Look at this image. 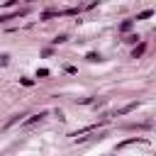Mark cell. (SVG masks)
<instances>
[{"mask_svg": "<svg viewBox=\"0 0 156 156\" xmlns=\"http://www.w3.org/2000/svg\"><path fill=\"white\" fill-rule=\"evenodd\" d=\"M146 139L144 136H132V139H124V141H119L117 144V149H124V146H129V144H144Z\"/></svg>", "mask_w": 156, "mask_h": 156, "instance_id": "cell-1", "label": "cell"}, {"mask_svg": "<svg viewBox=\"0 0 156 156\" xmlns=\"http://www.w3.org/2000/svg\"><path fill=\"white\" fill-rule=\"evenodd\" d=\"M44 117H46V112H37V115H32V117H29V119L24 122V127H32V124H37V122H41Z\"/></svg>", "mask_w": 156, "mask_h": 156, "instance_id": "cell-2", "label": "cell"}, {"mask_svg": "<svg viewBox=\"0 0 156 156\" xmlns=\"http://www.w3.org/2000/svg\"><path fill=\"white\" fill-rule=\"evenodd\" d=\"M132 27H134V20H124V22L119 24V32H129Z\"/></svg>", "mask_w": 156, "mask_h": 156, "instance_id": "cell-3", "label": "cell"}, {"mask_svg": "<svg viewBox=\"0 0 156 156\" xmlns=\"http://www.w3.org/2000/svg\"><path fill=\"white\" fill-rule=\"evenodd\" d=\"M144 51H146V44H139V46H136V49L132 51V56H134V58H139V56H141Z\"/></svg>", "mask_w": 156, "mask_h": 156, "instance_id": "cell-4", "label": "cell"}, {"mask_svg": "<svg viewBox=\"0 0 156 156\" xmlns=\"http://www.w3.org/2000/svg\"><path fill=\"white\" fill-rule=\"evenodd\" d=\"M134 107H136V102H129V105H124V107L119 110V115H127V112H132Z\"/></svg>", "mask_w": 156, "mask_h": 156, "instance_id": "cell-5", "label": "cell"}, {"mask_svg": "<svg viewBox=\"0 0 156 156\" xmlns=\"http://www.w3.org/2000/svg\"><path fill=\"white\" fill-rule=\"evenodd\" d=\"M151 15H154V10H144V12L136 15V20H146V17H151Z\"/></svg>", "mask_w": 156, "mask_h": 156, "instance_id": "cell-6", "label": "cell"}, {"mask_svg": "<svg viewBox=\"0 0 156 156\" xmlns=\"http://www.w3.org/2000/svg\"><path fill=\"white\" fill-rule=\"evenodd\" d=\"M85 58H88V61H93V63H95V61H100V54H95V51H90V54H88V56H85Z\"/></svg>", "mask_w": 156, "mask_h": 156, "instance_id": "cell-7", "label": "cell"}, {"mask_svg": "<svg viewBox=\"0 0 156 156\" xmlns=\"http://www.w3.org/2000/svg\"><path fill=\"white\" fill-rule=\"evenodd\" d=\"M20 83H22V85H27V88H29V85H32V83H34V80H32V78H20Z\"/></svg>", "mask_w": 156, "mask_h": 156, "instance_id": "cell-8", "label": "cell"}, {"mask_svg": "<svg viewBox=\"0 0 156 156\" xmlns=\"http://www.w3.org/2000/svg\"><path fill=\"white\" fill-rule=\"evenodd\" d=\"M20 117H22V115H15V117H12V119H10V122H7V127H12V124H15V122H20Z\"/></svg>", "mask_w": 156, "mask_h": 156, "instance_id": "cell-9", "label": "cell"}]
</instances>
